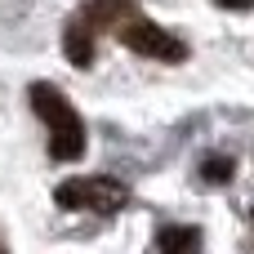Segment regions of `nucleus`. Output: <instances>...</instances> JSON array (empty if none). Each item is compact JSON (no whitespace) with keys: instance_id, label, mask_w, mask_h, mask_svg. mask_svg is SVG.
I'll use <instances>...</instances> for the list:
<instances>
[{"instance_id":"f03ea898","label":"nucleus","mask_w":254,"mask_h":254,"mask_svg":"<svg viewBox=\"0 0 254 254\" xmlns=\"http://www.w3.org/2000/svg\"><path fill=\"white\" fill-rule=\"evenodd\" d=\"M54 196L63 210H94V214H116L129 201V192L116 179H67V183H58Z\"/></svg>"},{"instance_id":"f257e3e1","label":"nucleus","mask_w":254,"mask_h":254,"mask_svg":"<svg viewBox=\"0 0 254 254\" xmlns=\"http://www.w3.org/2000/svg\"><path fill=\"white\" fill-rule=\"evenodd\" d=\"M31 107L49 125V152L58 161H76L85 152V121L76 116V107L54 85H31Z\"/></svg>"},{"instance_id":"39448f33","label":"nucleus","mask_w":254,"mask_h":254,"mask_svg":"<svg viewBox=\"0 0 254 254\" xmlns=\"http://www.w3.org/2000/svg\"><path fill=\"white\" fill-rule=\"evenodd\" d=\"M161 254H201V232L196 228H165Z\"/></svg>"},{"instance_id":"0eeeda50","label":"nucleus","mask_w":254,"mask_h":254,"mask_svg":"<svg viewBox=\"0 0 254 254\" xmlns=\"http://www.w3.org/2000/svg\"><path fill=\"white\" fill-rule=\"evenodd\" d=\"M214 4H223V9H254V0H214Z\"/></svg>"},{"instance_id":"20e7f679","label":"nucleus","mask_w":254,"mask_h":254,"mask_svg":"<svg viewBox=\"0 0 254 254\" xmlns=\"http://www.w3.org/2000/svg\"><path fill=\"white\" fill-rule=\"evenodd\" d=\"M63 49H67V58H71L76 67H89V63H94V31H89L80 18H71L67 31H63Z\"/></svg>"},{"instance_id":"7ed1b4c3","label":"nucleus","mask_w":254,"mask_h":254,"mask_svg":"<svg viewBox=\"0 0 254 254\" xmlns=\"http://www.w3.org/2000/svg\"><path fill=\"white\" fill-rule=\"evenodd\" d=\"M116 36H121L125 49H134V54H143V58H161V63H183V58H188V45H183L179 36H170L165 27L147 22V18H125V22L116 27Z\"/></svg>"},{"instance_id":"423d86ee","label":"nucleus","mask_w":254,"mask_h":254,"mask_svg":"<svg viewBox=\"0 0 254 254\" xmlns=\"http://www.w3.org/2000/svg\"><path fill=\"white\" fill-rule=\"evenodd\" d=\"M201 174H205V183H228V179H232V161H223V156H210Z\"/></svg>"}]
</instances>
